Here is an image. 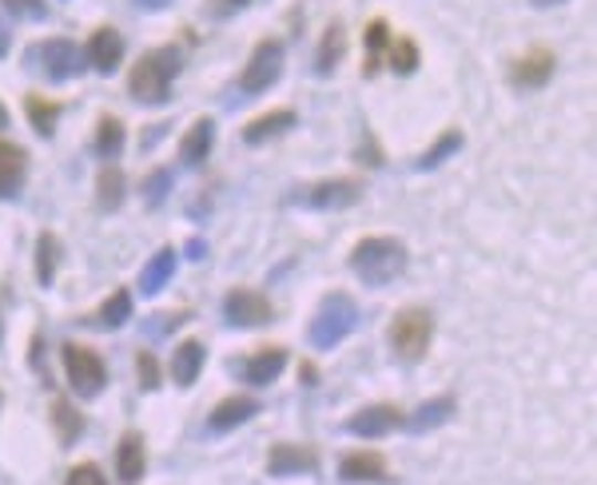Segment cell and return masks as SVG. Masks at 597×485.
Segmentation results:
<instances>
[{
	"label": "cell",
	"instance_id": "cell-32",
	"mask_svg": "<svg viewBox=\"0 0 597 485\" xmlns=\"http://www.w3.org/2000/svg\"><path fill=\"white\" fill-rule=\"evenodd\" d=\"M390 64V68L398 72V76H410V72L418 68V44L410 36H398V40H390V49H387V56H383Z\"/></svg>",
	"mask_w": 597,
	"mask_h": 485
},
{
	"label": "cell",
	"instance_id": "cell-9",
	"mask_svg": "<svg viewBox=\"0 0 597 485\" xmlns=\"http://www.w3.org/2000/svg\"><path fill=\"white\" fill-rule=\"evenodd\" d=\"M223 318H228L231 327H239V330L268 327L271 318H275V307H271V298L259 295V291H251V287H231L228 298H223Z\"/></svg>",
	"mask_w": 597,
	"mask_h": 485
},
{
	"label": "cell",
	"instance_id": "cell-6",
	"mask_svg": "<svg viewBox=\"0 0 597 485\" xmlns=\"http://www.w3.org/2000/svg\"><path fill=\"white\" fill-rule=\"evenodd\" d=\"M279 76H283V44H279V40H259L255 49H251V60L243 64L239 92H243V96H259V92H268Z\"/></svg>",
	"mask_w": 597,
	"mask_h": 485
},
{
	"label": "cell",
	"instance_id": "cell-20",
	"mask_svg": "<svg viewBox=\"0 0 597 485\" xmlns=\"http://www.w3.org/2000/svg\"><path fill=\"white\" fill-rule=\"evenodd\" d=\"M211 144H216V124L203 116V119H196V124H191L188 136L179 139V159H184L188 168H196V164H203V159H208Z\"/></svg>",
	"mask_w": 597,
	"mask_h": 485
},
{
	"label": "cell",
	"instance_id": "cell-34",
	"mask_svg": "<svg viewBox=\"0 0 597 485\" xmlns=\"http://www.w3.org/2000/svg\"><path fill=\"white\" fill-rule=\"evenodd\" d=\"M64 485H108V477H104V470H100L96 462H80V466L69 470Z\"/></svg>",
	"mask_w": 597,
	"mask_h": 485
},
{
	"label": "cell",
	"instance_id": "cell-25",
	"mask_svg": "<svg viewBox=\"0 0 597 485\" xmlns=\"http://www.w3.org/2000/svg\"><path fill=\"white\" fill-rule=\"evenodd\" d=\"M52 430H56V437L64 446L80 442V434H84V414L72 407L69 398H56V402H52Z\"/></svg>",
	"mask_w": 597,
	"mask_h": 485
},
{
	"label": "cell",
	"instance_id": "cell-33",
	"mask_svg": "<svg viewBox=\"0 0 597 485\" xmlns=\"http://www.w3.org/2000/svg\"><path fill=\"white\" fill-rule=\"evenodd\" d=\"M390 49V29H387V20H370L367 24V72L375 76L378 64H383V56H387Z\"/></svg>",
	"mask_w": 597,
	"mask_h": 485
},
{
	"label": "cell",
	"instance_id": "cell-16",
	"mask_svg": "<svg viewBox=\"0 0 597 485\" xmlns=\"http://www.w3.org/2000/svg\"><path fill=\"white\" fill-rule=\"evenodd\" d=\"M144 470H148V450H144V434L128 430V434L119 437V446H116V477H119L124 485H136L139 477H144Z\"/></svg>",
	"mask_w": 597,
	"mask_h": 485
},
{
	"label": "cell",
	"instance_id": "cell-8",
	"mask_svg": "<svg viewBox=\"0 0 597 485\" xmlns=\"http://www.w3.org/2000/svg\"><path fill=\"white\" fill-rule=\"evenodd\" d=\"M80 49L72 44V40L64 36H52V40H40V44H32L29 49V64H36V68H44V76L49 80H72L80 76Z\"/></svg>",
	"mask_w": 597,
	"mask_h": 485
},
{
	"label": "cell",
	"instance_id": "cell-37",
	"mask_svg": "<svg viewBox=\"0 0 597 485\" xmlns=\"http://www.w3.org/2000/svg\"><path fill=\"white\" fill-rule=\"evenodd\" d=\"M9 4V12H17V17H29V20H36V17H44V0H4Z\"/></svg>",
	"mask_w": 597,
	"mask_h": 485
},
{
	"label": "cell",
	"instance_id": "cell-17",
	"mask_svg": "<svg viewBox=\"0 0 597 485\" xmlns=\"http://www.w3.org/2000/svg\"><path fill=\"white\" fill-rule=\"evenodd\" d=\"M203 362H208V347H203L199 338L179 342V347L171 350V362H168L171 382H176V387H191L199 378V370H203Z\"/></svg>",
	"mask_w": 597,
	"mask_h": 485
},
{
	"label": "cell",
	"instance_id": "cell-36",
	"mask_svg": "<svg viewBox=\"0 0 597 485\" xmlns=\"http://www.w3.org/2000/svg\"><path fill=\"white\" fill-rule=\"evenodd\" d=\"M171 188V176H168V168H159V171H151L148 179H144V199H148L151 208H156L159 199H164V191Z\"/></svg>",
	"mask_w": 597,
	"mask_h": 485
},
{
	"label": "cell",
	"instance_id": "cell-31",
	"mask_svg": "<svg viewBox=\"0 0 597 485\" xmlns=\"http://www.w3.org/2000/svg\"><path fill=\"white\" fill-rule=\"evenodd\" d=\"M96 151L104 159H116L124 151V124L116 116H104L96 124Z\"/></svg>",
	"mask_w": 597,
	"mask_h": 485
},
{
	"label": "cell",
	"instance_id": "cell-39",
	"mask_svg": "<svg viewBox=\"0 0 597 485\" xmlns=\"http://www.w3.org/2000/svg\"><path fill=\"white\" fill-rule=\"evenodd\" d=\"M9 49H12V36H9V29L0 24V56H9Z\"/></svg>",
	"mask_w": 597,
	"mask_h": 485
},
{
	"label": "cell",
	"instance_id": "cell-23",
	"mask_svg": "<svg viewBox=\"0 0 597 485\" xmlns=\"http://www.w3.org/2000/svg\"><path fill=\"white\" fill-rule=\"evenodd\" d=\"M96 199H100V208H104V211H119V208H124V199H128V179H124V171H119L116 164L100 168Z\"/></svg>",
	"mask_w": 597,
	"mask_h": 485
},
{
	"label": "cell",
	"instance_id": "cell-10",
	"mask_svg": "<svg viewBox=\"0 0 597 485\" xmlns=\"http://www.w3.org/2000/svg\"><path fill=\"white\" fill-rule=\"evenodd\" d=\"M338 477L350 485H387L395 482L390 477V466L387 457L378 454V450H350V454H343V462H338Z\"/></svg>",
	"mask_w": 597,
	"mask_h": 485
},
{
	"label": "cell",
	"instance_id": "cell-11",
	"mask_svg": "<svg viewBox=\"0 0 597 485\" xmlns=\"http://www.w3.org/2000/svg\"><path fill=\"white\" fill-rule=\"evenodd\" d=\"M554 52L549 49H530L526 56L514 60V68H510V84H514L517 92H537L546 88L549 76H554Z\"/></svg>",
	"mask_w": 597,
	"mask_h": 485
},
{
	"label": "cell",
	"instance_id": "cell-12",
	"mask_svg": "<svg viewBox=\"0 0 597 485\" xmlns=\"http://www.w3.org/2000/svg\"><path fill=\"white\" fill-rule=\"evenodd\" d=\"M398 426H407V414L398 407H390V402H378V407H367L358 410L355 418H347V434L355 437H387Z\"/></svg>",
	"mask_w": 597,
	"mask_h": 485
},
{
	"label": "cell",
	"instance_id": "cell-30",
	"mask_svg": "<svg viewBox=\"0 0 597 485\" xmlns=\"http://www.w3.org/2000/svg\"><path fill=\"white\" fill-rule=\"evenodd\" d=\"M24 112H29L32 128H36L40 136H52V131H56L60 104H52V99H44V96H24Z\"/></svg>",
	"mask_w": 597,
	"mask_h": 485
},
{
	"label": "cell",
	"instance_id": "cell-43",
	"mask_svg": "<svg viewBox=\"0 0 597 485\" xmlns=\"http://www.w3.org/2000/svg\"><path fill=\"white\" fill-rule=\"evenodd\" d=\"M0 407H4V390H0Z\"/></svg>",
	"mask_w": 597,
	"mask_h": 485
},
{
	"label": "cell",
	"instance_id": "cell-1",
	"mask_svg": "<svg viewBox=\"0 0 597 485\" xmlns=\"http://www.w3.org/2000/svg\"><path fill=\"white\" fill-rule=\"evenodd\" d=\"M410 255L402 247V239H390V235H367L358 239V247L350 251V271L358 275V283H367V287H387L395 283L402 271H407Z\"/></svg>",
	"mask_w": 597,
	"mask_h": 485
},
{
	"label": "cell",
	"instance_id": "cell-38",
	"mask_svg": "<svg viewBox=\"0 0 597 485\" xmlns=\"http://www.w3.org/2000/svg\"><path fill=\"white\" fill-rule=\"evenodd\" d=\"M239 9H248V0H211V12H216V17H231V12Z\"/></svg>",
	"mask_w": 597,
	"mask_h": 485
},
{
	"label": "cell",
	"instance_id": "cell-40",
	"mask_svg": "<svg viewBox=\"0 0 597 485\" xmlns=\"http://www.w3.org/2000/svg\"><path fill=\"white\" fill-rule=\"evenodd\" d=\"M144 9H164V4H171V0H139Z\"/></svg>",
	"mask_w": 597,
	"mask_h": 485
},
{
	"label": "cell",
	"instance_id": "cell-15",
	"mask_svg": "<svg viewBox=\"0 0 597 485\" xmlns=\"http://www.w3.org/2000/svg\"><path fill=\"white\" fill-rule=\"evenodd\" d=\"M255 414H259L255 398H251V394H231V398H223V402H219V407L208 414V430H211V434H228V430L251 422Z\"/></svg>",
	"mask_w": 597,
	"mask_h": 485
},
{
	"label": "cell",
	"instance_id": "cell-13",
	"mask_svg": "<svg viewBox=\"0 0 597 485\" xmlns=\"http://www.w3.org/2000/svg\"><path fill=\"white\" fill-rule=\"evenodd\" d=\"M318 470V450L315 446H291V442H279L268 454V474L271 477H303Z\"/></svg>",
	"mask_w": 597,
	"mask_h": 485
},
{
	"label": "cell",
	"instance_id": "cell-21",
	"mask_svg": "<svg viewBox=\"0 0 597 485\" xmlns=\"http://www.w3.org/2000/svg\"><path fill=\"white\" fill-rule=\"evenodd\" d=\"M128 318H132V291L119 287V291H112L104 303H100L96 315H92L88 323H92V327H100V330H119Z\"/></svg>",
	"mask_w": 597,
	"mask_h": 485
},
{
	"label": "cell",
	"instance_id": "cell-14",
	"mask_svg": "<svg viewBox=\"0 0 597 485\" xmlns=\"http://www.w3.org/2000/svg\"><path fill=\"white\" fill-rule=\"evenodd\" d=\"M283 370H287V350L283 347H263L239 362V378H243L248 387H271Z\"/></svg>",
	"mask_w": 597,
	"mask_h": 485
},
{
	"label": "cell",
	"instance_id": "cell-42",
	"mask_svg": "<svg viewBox=\"0 0 597 485\" xmlns=\"http://www.w3.org/2000/svg\"><path fill=\"white\" fill-rule=\"evenodd\" d=\"M534 4H557V0H534Z\"/></svg>",
	"mask_w": 597,
	"mask_h": 485
},
{
	"label": "cell",
	"instance_id": "cell-7",
	"mask_svg": "<svg viewBox=\"0 0 597 485\" xmlns=\"http://www.w3.org/2000/svg\"><path fill=\"white\" fill-rule=\"evenodd\" d=\"M363 199V183L358 179H323V183H307L291 196V203H303V208L315 211H343L350 203Z\"/></svg>",
	"mask_w": 597,
	"mask_h": 485
},
{
	"label": "cell",
	"instance_id": "cell-29",
	"mask_svg": "<svg viewBox=\"0 0 597 485\" xmlns=\"http://www.w3.org/2000/svg\"><path fill=\"white\" fill-rule=\"evenodd\" d=\"M343 52H347V32H343V24H331L327 36H323V44H318V72H335L338 60H343Z\"/></svg>",
	"mask_w": 597,
	"mask_h": 485
},
{
	"label": "cell",
	"instance_id": "cell-44",
	"mask_svg": "<svg viewBox=\"0 0 597 485\" xmlns=\"http://www.w3.org/2000/svg\"><path fill=\"white\" fill-rule=\"evenodd\" d=\"M0 335H4V318H0Z\"/></svg>",
	"mask_w": 597,
	"mask_h": 485
},
{
	"label": "cell",
	"instance_id": "cell-35",
	"mask_svg": "<svg viewBox=\"0 0 597 485\" xmlns=\"http://www.w3.org/2000/svg\"><path fill=\"white\" fill-rule=\"evenodd\" d=\"M136 367H139V387L156 390L159 387V362H156V355H151V350H139Z\"/></svg>",
	"mask_w": 597,
	"mask_h": 485
},
{
	"label": "cell",
	"instance_id": "cell-5",
	"mask_svg": "<svg viewBox=\"0 0 597 485\" xmlns=\"http://www.w3.org/2000/svg\"><path fill=\"white\" fill-rule=\"evenodd\" d=\"M64 375H69V387L76 390L80 398H96L108 387V367L104 358L92 347H80V342H69L64 347Z\"/></svg>",
	"mask_w": 597,
	"mask_h": 485
},
{
	"label": "cell",
	"instance_id": "cell-28",
	"mask_svg": "<svg viewBox=\"0 0 597 485\" xmlns=\"http://www.w3.org/2000/svg\"><path fill=\"white\" fill-rule=\"evenodd\" d=\"M458 148H462V131H458V128H447V131H442V136L434 139V144H430L427 151H422V156H418V171L438 168V164H442V159H447V156H454Z\"/></svg>",
	"mask_w": 597,
	"mask_h": 485
},
{
	"label": "cell",
	"instance_id": "cell-18",
	"mask_svg": "<svg viewBox=\"0 0 597 485\" xmlns=\"http://www.w3.org/2000/svg\"><path fill=\"white\" fill-rule=\"evenodd\" d=\"M119 60H124V36H119L116 29H96L88 40V64L96 72H116L119 68Z\"/></svg>",
	"mask_w": 597,
	"mask_h": 485
},
{
	"label": "cell",
	"instance_id": "cell-41",
	"mask_svg": "<svg viewBox=\"0 0 597 485\" xmlns=\"http://www.w3.org/2000/svg\"><path fill=\"white\" fill-rule=\"evenodd\" d=\"M9 128V108H4V104H0V131Z\"/></svg>",
	"mask_w": 597,
	"mask_h": 485
},
{
	"label": "cell",
	"instance_id": "cell-22",
	"mask_svg": "<svg viewBox=\"0 0 597 485\" xmlns=\"http://www.w3.org/2000/svg\"><path fill=\"white\" fill-rule=\"evenodd\" d=\"M24 168H29V156L17 144H0V199L17 196L24 183Z\"/></svg>",
	"mask_w": 597,
	"mask_h": 485
},
{
	"label": "cell",
	"instance_id": "cell-4",
	"mask_svg": "<svg viewBox=\"0 0 597 485\" xmlns=\"http://www.w3.org/2000/svg\"><path fill=\"white\" fill-rule=\"evenodd\" d=\"M355 323H358V307L343 295V291H335V295L323 298V307H318L315 323H311V330H307L311 347H318V350L338 347V342L355 330Z\"/></svg>",
	"mask_w": 597,
	"mask_h": 485
},
{
	"label": "cell",
	"instance_id": "cell-24",
	"mask_svg": "<svg viewBox=\"0 0 597 485\" xmlns=\"http://www.w3.org/2000/svg\"><path fill=\"white\" fill-rule=\"evenodd\" d=\"M171 275H176V251L159 247L148 267H144V275H139V291H144V295H156L159 287H168Z\"/></svg>",
	"mask_w": 597,
	"mask_h": 485
},
{
	"label": "cell",
	"instance_id": "cell-26",
	"mask_svg": "<svg viewBox=\"0 0 597 485\" xmlns=\"http://www.w3.org/2000/svg\"><path fill=\"white\" fill-rule=\"evenodd\" d=\"M454 410H458L454 398L438 394V398H430V402H422V407H418V414L410 418V426H415V430H434V426H442V422H450V418H454Z\"/></svg>",
	"mask_w": 597,
	"mask_h": 485
},
{
	"label": "cell",
	"instance_id": "cell-3",
	"mask_svg": "<svg viewBox=\"0 0 597 485\" xmlns=\"http://www.w3.org/2000/svg\"><path fill=\"white\" fill-rule=\"evenodd\" d=\"M434 342V315L427 307H402L390 323V350L402 362H422Z\"/></svg>",
	"mask_w": 597,
	"mask_h": 485
},
{
	"label": "cell",
	"instance_id": "cell-19",
	"mask_svg": "<svg viewBox=\"0 0 597 485\" xmlns=\"http://www.w3.org/2000/svg\"><path fill=\"white\" fill-rule=\"evenodd\" d=\"M298 124V116L291 108H275V112H268V116H255L243 128V144H251V148H259V144H268V139H275V136H283L287 128H295Z\"/></svg>",
	"mask_w": 597,
	"mask_h": 485
},
{
	"label": "cell",
	"instance_id": "cell-2",
	"mask_svg": "<svg viewBox=\"0 0 597 485\" xmlns=\"http://www.w3.org/2000/svg\"><path fill=\"white\" fill-rule=\"evenodd\" d=\"M179 76V52L176 49H151L136 60L128 76V92L139 104H164L171 99V80Z\"/></svg>",
	"mask_w": 597,
	"mask_h": 485
},
{
	"label": "cell",
	"instance_id": "cell-27",
	"mask_svg": "<svg viewBox=\"0 0 597 485\" xmlns=\"http://www.w3.org/2000/svg\"><path fill=\"white\" fill-rule=\"evenodd\" d=\"M60 239L52 235V231H44V235L36 239V278L40 287H49L52 278H56V267H60Z\"/></svg>",
	"mask_w": 597,
	"mask_h": 485
}]
</instances>
